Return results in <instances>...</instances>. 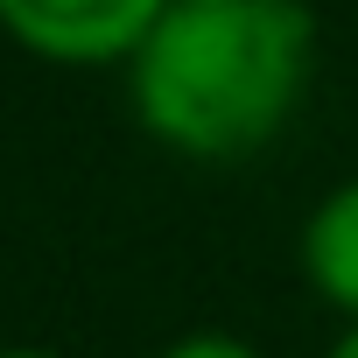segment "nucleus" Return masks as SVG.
I'll use <instances>...</instances> for the list:
<instances>
[{
  "instance_id": "1",
  "label": "nucleus",
  "mask_w": 358,
  "mask_h": 358,
  "mask_svg": "<svg viewBox=\"0 0 358 358\" xmlns=\"http://www.w3.org/2000/svg\"><path fill=\"white\" fill-rule=\"evenodd\" d=\"M316 78L302 0H169L127 57L134 120L183 162H246L288 134Z\"/></svg>"
},
{
  "instance_id": "2",
  "label": "nucleus",
  "mask_w": 358,
  "mask_h": 358,
  "mask_svg": "<svg viewBox=\"0 0 358 358\" xmlns=\"http://www.w3.org/2000/svg\"><path fill=\"white\" fill-rule=\"evenodd\" d=\"M169 0H0V36L57 71H99L148 43Z\"/></svg>"
},
{
  "instance_id": "3",
  "label": "nucleus",
  "mask_w": 358,
  "mask_h": 358,
  "mask_svg": "<svg viewBox=\"0 0 358 358\" xmlns=\"http://www.w3.org/2000/svg\"><path fill=\"white\" fill-rule=\"evenodd\" d=\"M302 281L337 309V316H358V176L344 183L302 218Z\"/></svg>"
},
{
  "instance_id": "4",
  "label": "nucleus",
  "mask_w": 358,
  "mask_h": 358,
  "mask_svg": "<svg viewBox=\"0 0 358 358\" xmlns=\"http://www.w3.org/2000/svg\"><path fill=\"white\" fill-rule=\"evenodd\" d=\"M162 358H260L246 337H232V330H190V337H176Z\"/></svg>"
},
{
  "instance_id": "5",
  "label": "nucleus",
  "mask_w": 358,
  "mask_h": 358,
  "mask_svg": "<svg viewBox=\"0 0 358 358\" xmlns=\"http://www.w3.org/2000/svg\"><path fill=\"white\" fill-rule=\"evenodd\" d=\"M323 358H358V316H344V330H337V344Z\"/></svg>"
},
{
  "instance_id": "6",
  "label": "nucleus",
  "mask_w": 358,
  "mask_h": 358,
  "mask_svg": "<svg viewBox=\"0 0 358 358\" xmlns=\"http://www.w3.org/2000/svg\"><path fill=\"white\" fill-rule=\"evenodd\" d=\"M0 358H64V351H43V344H0Z\"/></svg>"
}]
</instances>
